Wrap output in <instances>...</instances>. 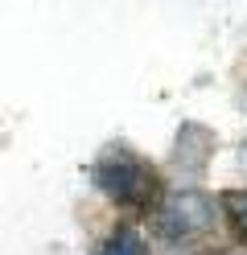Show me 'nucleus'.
Returning <instances> with one entry per match:
<instances>
[{
    "instance_id": "2",
    "label": "nucleus",
    "mask_w": 247,
    "mask_h": 255,
    "mask_svg": "<svg viewBox=\"0 0 247 255\" xmlns=\"http://www.w3.org/2000/svg\"><path fill=\"white\" fill-rule=\"evenodd\" d=\"M210 222H214V206L202 194H173L169 202L161 206V227L169 235H177V239L206 231Z\"/></svg>"
},
{
    "instance_id": "3",
    "label": "nucleus",
    "mask_w": 247,
    "mask_h": 255,
    "mask_svg": "<svg viewBox=\"0 0 247 255\" xmlns=\"http://www.w3.org/2000/svg\"><path fill=\"white\" fill-rule=\"evenodd\" d=\"M99 255H148V251H144V239H140L136 231L120 227V231L107 235V243H103V251H99Z\"/></svg>"
},
{
    "instance_id": "4",
    "label": "nucleus",
    "mask_w": 247,
    "mask_h": 255,
    "mask_svg": "<svg viewBox=\"0 0 247 255\" xmlns=\"http://www.w3.org/2000/svg\"><path fill=\"white\" fill-rule=\"evenodd\" d=\"M227 214H231V222H235V231L247 235V194H231L227 198Z\"/></svg>"
},
{
    "instance_id": "1",
    "label": "nucleus",
    "mask_w": 247,
    "mask_h": 255,
    "mask_svg": "<svg viewBox=\"0 0 247 255\" xmlns=\"http://www.w3.org/2000/svg\"><path fill=\"white\" fill-rule=\"evenodd\" d=\"M95 181L120 206H148V198H153V189H157L153 169H148L140 156L124 152V148H111L103 161L95 165Z\"/></svg>"
}]
</instances>
